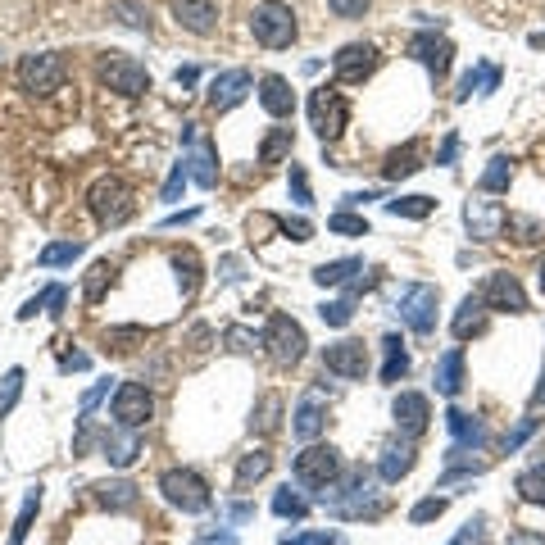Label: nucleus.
I'll use <instances>...</instances> for the list:
<instances>
[{
    "mask_svg": "<svg viewBox=\"0 0 545 545\" xmlns=\"http://www.w3.org/2000/svg\"><path fill=\"white\" fill-rule=\"evenodd\" d=\"M87 205H91V214H96L100 228H123V223L137 214L132 187L123 178H114V173H109V178H100V182H91Z\"/></svg>",
    "mask_w": 545,
    "mask_h": 545,
    "instance_id": "obj_1",
    "label": "nucleus"
},
{
    "mask_svg": "<svg viewBox=\"0 0 545 545\" xmlns=\"http://www.w3.org/2000/svg\"><path fill=\"white\" fill-rule=\"evenodd\" d=\"M250 32H255V41L264 50H287L291 41L300 37L296 10L282 5V0H264V5H255V14H250Z\"/></svg>",
    "mask_w": 545,
    "mask_h": 545,
    "instance_id": "obj_2",
    "label": "nucleus"
},
{
    "mask_svg": "<svg viewBox=\"0 0 545 545\" xmlns=\"http://www.w3.org/2000/svg\"><path fill=\"white\" fill-rule=\"evenodd\" d=\"M259 337H264L268 359H273L278 368H291V364H300V359H305V346H309V341H305V327H300L291 314H273Z\"/></svg>",
    "mask_w": 545,
    "mask_h": 545,
    "instance_id": "obj_3",
    "label": "nucleus"
},
{
    "mask_svg": "<svg viewBox=\"0 0 545 545\" xmlns=\"http://www.w3.org/2000/svg\"><path fill=\"white\" fill-rule=\"evenodd\" d=\"M159 491H164V500H169L173 509H182V514H205V509L214 505L205 477L191 473V468H169V473H159Z\"/></svg>",
    "mask_w": 545,
    "mask_h": 545,
    "instance_id": "obj_4",
    "label": "nucleus"
},
{
    "mask_svg": "<svg viewBox=\"0 0 545 545\" xmlns=\"http://www.w3.org/2000/svg\"><path fill=\"white\" fill-rule=\"evenodd\" d=\"M291 473H296L300 486H314L318 496H323L327 486H332V482L341 477V450H337V446H318V441H309V446L296 455Z\"/></svg>",
    "mask_w": 545,
    "mask_h": 545,
    "instance_id": "obj_5",
    "label": "nucleus"
},
{
    "mask_svg": "<svg viewBox=\"0 0 545 545\" xmlns=\"http://www.w3.org/2000/svg\"><path fill=\"white\" fill-rule=\"evenodd\" d=\"M346 123H350V105L337 87H318L314 96H309V128L318 132L323 146L327 141H337L341 132H346Z\"/></svg>",
    "mask_w": 545,
    "mask_h": 545,
    "instance_id": "obj_6",
    "label": "nucleus"
},
{
    "mask_svg": "<svg viewBox=\"0 0 545 545\" xmlns=\"http://www.w3.org/2000/svg\"><path fill=\"white\" fill-rule=\"evenodd\" d=\"M64 73H69V64H64L60 50H37V55H23L19 60V82H23V91H32V96L60 91Z\"/></svg>",
    "mask_w": 545,
    "mask_h": 545,
    "instance_id": "obj_7",
    "label": "nucleus"
},
{
    "mask_svg": "<svg viewBox=\"0 0 545 545\" xmlns=\"http://www.w3.org/2000/svg\"><path fill=\"white\" fill-rule=\"evenodd\" d=\"M436 305H441V291L427 287V282H409V287L400 291L396 314H400V323H405L409 332L427 337V332L436 327Z\"/></svg>",
    "mask_w": 545,
    "mask_h": 545,
    "instance_id": "obj_8",
    "label": "nucleus"
},
{
    "mask_svg": "<svg viewBox=\"0 0 545 545\" xmlns=\"http://www.w3.org/2000/svg\"><path fill=\"white\" fill-rule=\"evenodd\" d=\"M100 82L119 96H146L150 91V73L146 64H137L132 55H105L100 60Z\"/></svg>",
    "mask_w": 545,
    "mask_h": 545,
    "instance_id": "obj_9",
    "label": "nucleus"
},
{
    "mask_svg": "<svg viewBox=\"0 0 545 545\" xmlns=\"http://www.w3.org/2000/svg\"><path fill=\"white\" fill-rule=\"evenodd\" d=\"M109 414H114V423L119 427H146L150 418H155V396H150L141 382H123V387L114 391Z\"/></svg>",
    "mask_w": 545,
    "mask_h": 545,
    "instance_id": "obj_10",
    "label": "nucleus"
},
{
    "mask_svg": "<svg viewBox=\"0 0 545 545\" xmlns=\"http://www.w3.org/2000/svg\"><path fill=\"white\" fill-rule=\"evenodd\" d=\"M373 69H377L373 41H350V46H341L337 55H332V73H337V82H346V87H359Z\"/></svg>",
    "mask_w": 545,
    "mask_h": 545,
    "instance_id": "obj_11",
    "label": "nucleus"
},
{
    "mask_svg": "<svg viewBox=\"0 0 545 545\" xmlns=\"http://www.w3.org/2000/svg\"><path fill=\"white\" fill-rule=\"evenodd\" d=\"M477 296H482L486 309H500V314H527V291H523V282H518L514 273H491Z\"/></svg>",
    "mask_w": 545,
    "mask_h": 545,
    "instance_id": "obj_12",
    "label": "nucleus"
},
{
    "mask_svg": "<svg viewBox=\"0 0 545 545\" xmlns=\"http://www.w3.org/2000/svg\"><path fill=\"white\" fill-rule=\"evenodd\" d=\"M323 368L327 373H337V377H346V382H359V377L368 373V346L364 341H355V337L332 341V346L323 350Z\"/></svg>",
    "mask_w": 545,
    "mask_h": 545,
    "instance_id": "obj_13",
    "label": "nucleus"
},
{
    "mask_svg": "<svg viewBox=\"0 0 545 545\" xmlns=\"http://www.w3.org/2000/svg\"><path fill=\"white\" fill-rule=\"evenodd\" d=\"M409 55H414V60L423 64L427 73H432V82H441L450 73L455 46H450L446 37H436V32H418V37H409Z\"/></svg>",
    "mask_w": 545,
    "mask_h": 545,
    "instance_id": "obj_14",
    "label": "nucleus"
},
{
    "mask_svg": "<svg viewBox=\"0 0 545 545\" xmlns=\"http://www.w3.org/2000/svg\"><path fill=\"white\" fill-rule=\"evenodd\" d=\"M391 418H396L405 441H418V436L427 432V423H432V405H427V396H418V391H400V396L391 400Z\"/></svg>",
    "mask_w": 545,
    "mask_h": 545,
    "instance_id": "obj_15",
    "label": "nucleus"
},
{
    "mask_svg": "<svg viewBox=\"0 0 545 545\" xmlns=\"http://www.w3.org/2000/svg\"><path fill=\"white\" fill-rule=\"evenodd\" d=\"M505 223H509V214L496 200H468L464 205V228L473 241H496L505 232Z\"/></svg>",
    "mask_w": 545,
    "mask_h": 545,
    "instance_id": "obj_16",
    "label": "nucleus"
},
{
    "mask_svg": "<svg viewBox=\"0 0 545 545\" xmlns=\"http://www.w3.org/2000/svg\"><path fill=\"white\" fill-rule=\"evenodd\" d=\"M255 91V78H250L246 69H223L214 82H209V109L214 114H223V109H232V105H241V100Z\"/></svg>",
    "mask_w": 545,
    "mask_h": 545,
    "instance_id": "obj_17",
    "label": "nucleus"
},
{
    "mask_svg": "<svg viewBox=\"0 0 545 545\" xmlns=\"http://www.w3.org/2000/svg\"><path fill=\"white\" fill-rule=\"evenodd\" d=\"M173 19H178V28L209 37L218 28V5L214 0H173Z\"/></svg>",
    "mask_w": 545,
    "mask_h": 545,
    "instance_id": "obj_18",
    "label": "nucleus"
},
{
    "mask_svg": "<svg viewBox=\"0 0 545 545\" xmlns=\"http://www.w3.org/2000/svg\"><path fill=\"white\" fill-rule=\"evenodd\" d=\"M418 464V450L414 441H387L382 446V459H377V477L382 482H400V477H409Z\"/></svg>",
    "mask_w": 545,
    "mask_h": 545,
    "instance_id": "obj_19",
    "label": "nucleus"
},
{
    "mask_svg": "<svg viewBox=\"0 0 545 545\" xmlns=\"http://www.w3.org/2000/svg\"><path fill=\"white\" fill-rule=\"evenodd\" d=\"M446 427H450V436H455L450 455H464V450L486 446V423H482V418H473V414H464V409H450Z\"/></svg>",
    "mask_w": 545,
    "mask_h": 545,
    "instance_id": "obj_20",
    "label": "nucleus"
},
{
    "mask_svg": "<svg viewBox=\"0 0 545 545\" xmlns=\"http://www.w3.org/2000/svg\"><path fill=\"white\" fill-rule=\"evenodd\" d=\"M259 105H264L273 119H291V114H296V91H291L287 78L268 73V78L259 82Z\"/></svg>",
    "mask_w": 545,
    "mask_h": 545,
    "instance_id": "obj_21",
    "label": "nucleus"
},
{
    "mask_svg": "<svg viewBox=\"0 0 545 545\" xmlns=\"http://www.w3.org/2000/svg\"><path fill=\"white\" fill-rule=\"evenodd\" d=\"M323 423H327V409H323V400H318V391H309L296 405V414H291V432H296L300 441H318Z\"/></svg>",
    "mask_w": 545,
    "mask_h": 545,
    "instance_id": "obj_22",
    "label": "nucleus"
},
{
    "mask_svg": "<svg viewBox=\"0 0 545 545\" xmlns=\"http://www.w3.org/2000/svg\"><path fill=\"white\" fill-rule=\"evenodd\" d=\"M141 455V436L137 427H119V432H105V459L114 468H132Z\"/></svg>",
    "mask_w": 545,
    "mask_h": 545,
    "instance_id": "obj_23",
    "label": "nucleus"
},
{
    "mask_svg": "<svg viewBox=\"0 0 545 545\" xmlns=\"http://www.w3.org/2000/svg\"><path fill=\"white\" fill-rule=\"evenodd\" d=\"M432 382H436V391H441V396H459V391H464V350L450 346L446 355L436 359Z\"/></svg>",
    "mask_w": 545,
    "mask_h": 545,
    "instance_id": "obj_24",
    "label": "nucleus"
},
{
    "mask_svg": "<svg viewBox=\"0 0 545 545\" xmlns=\"http://www.w3.org/2000/svg\"><path fill=\"white\" fill-rule=\"evenodd\" d=\"M455 341H468V337H482L486 332V305H482V296H464V305H459V314H455Z\"/></svg>",
    "mask_w": 545,
    "mask_h": 545,
    "instance_id": "obj_25",
    "label": "nucleus"
},
{
    "mask_svg": "<svg viewBox=\"0 0 545 545\" xmlns=\"http://www.w3.org/2000/svg\"><path fill=\"white\" fill-rule=\"evenodd\" d=\"M96 500H100V509H109V514H123V509L137 505V486H132L128 477H114V482H96Z\"/></svg>",
    "mask_w": 545,
    "mask_h": 545,
    "instance_id": "obj_26",
    "label": "nucleus"
},
{
    "mask_svg": "<svg viewBox=\"0 0 545 545\" xmlns=\"http://www.w3.org/2000/svg\"><path fill=\"white\" fill-rule=\"evenodd\" d=\"M182 164H187L191 182H200V187H214V182H218V159H214V146H209V141H196Z\"/></svg>",
    "mask_w": 545,
    "mask_h": 545,
    "instance_id": "obj_27",
    "label": "nucleus"
},
{
    "mask_svg": "<svg viewBox=\"0 0 545 545\" xmlns=\"http://www.w3.org/2000/svg\"><path fill=\"white\" fill-rule=\"evenodd\" d=\"M364 273V259H332V264H318L314 268V282L318 287H346Z\"/></svg>",
    "mask_w": 545,
    "mask_h": 545,
    "instance_id": "obj_28",
    "label": "nucleus"
},
{
    "mask_svg": "<svg viewBox=\"0 0 545 545\" xmlns=\"http://www.w3.org/2000/svg\"><path fill=\"white\" fill-rule=\"evenodd\" d=\"M418 169H423V146H418V141H405V146L391 150L387 164H382L387 178H409V173H418Z\"/></svg>",
    "mask_w": 545,
    "mask_h": 545,
    "instance_id": "obj_29",
    "label": "nucleus"
},
{
    "mask_svg": "<svg viewBox=\"0 0 545 545\" xmlns=\"http://www.w3.org/2000/svg\"><path fill=\"white\" fill-rule=\"evenodd\" d=\"M496 87H500V69H496V64H477V69H468L464 78H459L455 100H468L473 91H496Z\"/></svg>",
    "mask_w": 545,
    "mask_h": 545,
    "instance_id": "obj_30",
    "label": "nucleus"
},
{
    "mask_svg": "<svg viewBox=\"0 0 545 545\" xmlns=\"http://www.w3.org/2000/svg\"><path fill=\"white\" fill-rule=\"evenodd\" d=\"M268 468H273V455H268V450H250L237 464V491H250L255 482H264Z\"/></svg>",
    "mask_w": 545,
    "mask_h": 545,
    "instance_id": "obj_31",
    "label": "nucleus"
},
{
    "mask_svg": "<svg viewBox=\"0 0 545 545\" xmlns=\"http://www.w3.org/2000/svg\"><path fill=\"white\" fill-rule=\"evenodd\" d=\"M291 146H296V132H291V128H273L264 141H259V164H282V159L291 155Z\"/></svg>",
    "mask_w": 545,
    "mask_h": 545,
    "instance_id": "obj_32",
    "label": "nucleus"
},
{
    "mask_svg": "<svg viewBox=\"0 0 545 545\" xmlns=\"http://www.w3.org/2000/svg\"><path fill=\"white\" fill-rule=\"evenodd\" d=\"M382 355H387V364H382V382H400V377L409 373V350L400 337H382Z\"/></svg>",
    "mask_w": 545,
    "mask_h": 545,
    "instance_id": "obj_33",
    "label": "nucleus"
},
{
    "mask_svg": "<svg viewBox=\"0 0 545 545\" xmlns=\"http://www.w3.org/2000/svg\"><path fill=\"white\" fill-rule=\"evenodd\" d=\"M37 509H41V486H32L28 496H23V509H19V518H14L10 545H23V541H28V532H32V518H37Z\"/></svg>",
    "mask_w": 545,
    "mask_h": 545,
    "instance_id": "obj_34",
    "label": "nucleus"
},
{
    "mask_svg": "<svg viewBox=\"0 0 545 545\" xmlns=\"http://www.w3.org/2000/svg\"><path fill=\"white\" fill-rule=\"evenodd\" d=\"M173 268H178L182 296H196V287H200V259H196V250H178V255H173Z\"/></svg>",
    "mask_w": 545,
    "mask_h": 545,
    "instance_id": "obj_35",
    "label": "nucleus"
},
{
    "mask_svg": "<svg viewBox=\"0 0 545 545\" xmlns=\"http://www.w3.org/2000/svg\"><path fill=\"white\" fill-rule=\"evenodd\" d=\"M518 496L527 500V505H545V464L527 468V473H518Z\"/></svg>",
    "mask_w": 545,
    "mask_h": 545,
    "instance_id": "obj_36",
    "label": "nucleus"
},
{
    "mask_svg": "<svg viewBox=\"0 0 545 545\" xmlns=\"http://www.w3.org/2000/svg\"><path fill=\"white\" fill-rule=\"evenodd\" d=\"M278 418H282V400L278 396H264L255 409V418H250V432L268 436V432H278Z\"/></svg>",
    "mask_w": 545,
    "mask_h": 545,
    "instance_id": "obj_37",
    "label": "nucleus"
},
{
    "mask_svg": "<svg viewBox=\"0 0 545 545\" xmlns=\"http://www.w3.org/2000/svg\"><path fill=\"white\" fill-rule=\"evenodd\" d=\"M273 514H278V518H291V523H300V518L309 514V500L296 496L291 486H282L278 496H273Z\"/></svg>",
    "mask_w": 545,
    "mask_h": 545,
    "instance_id": "obj_38",
    "label": "nucleus"
},
{
    "mask_svg": "<svg viewBox=\"0 0 545 545\" xmlns=\"http://www.w3.org/2000/svg\"><path fill=\"white\" fill-rule=\"evenodd\" d=\"M318 318H323L327 327H346L350 318H355V296H341V300H323V305H318Z\"/></svg>",
    "mask_w": 545,
    "mask_h": 545,
    "instance_id": "obj_39",
    "label": "nucleus"
},
{
    "mask_svg": "<svg viewBox=\"0 0 545 545\" xmlns=\"http://www.w3.org/2000/svg\"><path fill=\"white\" fill-rule=\"evenodd\" d=\"M327 232H337V237H368V218H364V214H346V209H337V214L327 218Z\"/></svg>",
    "mask_w": 545,
    "mask_h": 545,
    "instance_id": "obj_40",
    "label": "nucleus"
},
{
    "mask_svg": "<svg viewBox=\"0 0 545 545\" xmlns=\"http://www.w3.org/2000/svg\"><path fill=\"white\" fill-rule=\"evenodd\" d=\"M64 296H69V291H64V287H46V291H41V296H32L28 305L19 309V318H32V314H41V309H46V314H60Z\"/></svg>",
    "mask_w": 545,
    "mask_h": 545,
    "instance_id": "obj_41",
    "label": "nucleus"
},
{
    "mask_svg": "<svg viewBox=\"0 0 545 545\" xmlns=\"http://www.w3.org/2000/svg\"><path fill=\"white\" fill-rule=\"evenodd\" d=\"M387 209L396 218H427L436 209V200L432 196H400V200H387Z\"/></svg>",
    "mask_w": 545,
    "mask_h": 545,
    "instance_id": "obj_42",
    "label": "nucleus"
},
{
    "mask_svg": "<svg viewBox=\"0 0 545 545\" xmlns=\"http://www.w3.org/2000/svg\"><path fill=\"white\" fill-rule=\"evenodd\" d=\"M509 178H514V164L505 155H496L482 173V191H509Z\"/></svg>",
    "mask_w": 545,
    "mask_h": 545,
    "instance_id": "obj_43",
    "label": "nucleus"
},
{
    "mask_svg": "<svg viewBox=\"0 0 545 545\" xmlns=\"http://www.w3.org/2000/svg\"><path fill=\"white\" fill-rule=\"evenodd\" d=\"M19 396H23V368H10V373L0 377V418L19 405Z\"/></svg>",
    "mask_w": 545,
    "mask_h": 545,
    "instance_id": "obj_44",
    "label": "nucleus"
},
{
    "mask_svg": "<svg viewBox=\"0 0 545 545\" xmlns=\"http://www.w3.org/2000/svg\"><path fill=\"white\" fill-rule=\"evenodd\" d=\"M78 255H82V241H55V246H46L37 259L46 268H60V264H73Z\"/></svg>",
    "mask_w": 545,
    "mask_h": 545,
    "instance_id": "obj_45",
    "label": "nucleus"
},
{
    "mask_svg": "<svg viewBox=\"0 0 545 545\" xmlns=\"http://www.w3.org/2000/svg\"><path fill=\"white\" fill-rule=\"evenodd\" d=\"M109 282H114V264H96V268H91V273H87V287H82V296H87L91 305H96V300L105 296V287H109Z\"/></svg>",
    "mask_w": 545,
    "mask_h": 545,
    "instance_id": "obj_46",
    "label": "nucleus"
},
{
    "mask_svg": "<svg viewBox=\"0 0 545 545\" xmlns=\"http://www.w3.org/2000/svg\"><path fill=\"white\" fill-rule=\"evenodd\" d=\"M223 341H228V350H241V355H250V350L264 346V337H255L250 327H228V332H223Z\"/></svg>",
    "mask_w": 545,
    "mask_h": 545,
    "instance_id": "obj_47",
    "label": "nucleus"
},
{
    "mask_svg": "<svg viewBox=\"0 0 545 545\" xmlns=\"http://www.w3.org/2000/svg\"><path fill=\"white\" fill-rule=\"evenodd\" d=\"M278 545H337V532H332V527H318V532H291V536H282Z\"/></svg>",
    "mask_w": 545,
    "mask_h": 545,
    "instance_id": "obj_48",
    "label": "nucleus"
},
{
    "mask_svg": "<svg viewBox=\"0 0 545 545\" xmlns=\"http://www.w3.org/2000/svg\"><path fill=\"white\" fill-rule=\"evenodd\" d=\"M287 191H291V200H296V205H314V196H309V178H305V169H300V164H291Z\"/></svg>",
    "mask_w": 545,
    "mask_h": 545,
    "instance_id": "obj_49",
    "label": "nucleus"
},
{
    "mask_svg": "<svg viewBox=\"0 0 545 545\" xmlns=\"http://www.w3.org/2000/svg\"><path fill=\"white\" fill-rule=\"evenodd\" d=\"M446 514V500H418L414 509H409V523H432V518Z\"/></svg>",
    "mask_w": 545,
    "mask_h": 545,
    "instance_id": "obj_50",
    "label": "nucleus"
},
{
    "mask_svg": "<svg viewBox=\"0 0 545 545\" xmlns=\"http://www.w3.org/2000/svg\"><path fill=\"white\" fill-rule=\"evenodd\" d=\"M187 164H173V173H169V182H164V205H173V200L182 196V187H187Z\"/></svg>",
    "mask_w": 545,
    "mask_h": 545,
    "instance_id": "obj_51",
    "label": "nucleus"
},
{
    "mask_svg": "<svg viewBox=\"0 0 545 545\" xmlns=\"http://www.w3.org/2000/svg\"><path fill=\"white\" fill-rule=\"evenodd\" d=\"M327 5H332V14H341V19H364V10L373 0H327Z\"/></svg>",
    "mask_w": 545,
    "mask_h": 545,
    "instance_id": "obj_52",
    "label": "nucleus"
},
{
    "mask_svg": "<svg viewBox=\"0 0 545 545\" xmlns=\"http://www.w3.org/2000/svg\"><path fill=\"white\" fill-rule=\"evenodd\" d=\"M536 427H541V418H536V414H532V418H523V423H518L514 432L505 436V450H518V446H523V441H527V436L536 432Z\"/></svg>",
    "mask_w": 545,
    "mask_h": 545,
    "instance_id": "obj_53",
    "label": "nucleus"
},
{
    "mask_svg": "<svg viewBox=\"0 0 545 545\" xmlns=\"http://www.w3.org/2000/svg\"><path fill=\"white\" fill-rule=\"evenodd\" d=\"M482 536H486V523H482V518H468L464 532H459L450 545H482Z\"/></svg>",
    "mask_w": 545,
    "mask_h": 545,
    "instance_id": "obj_54",
    "label": "nucleus"
},
{
    "mask_svg": "<svg viewBox=\"0 0 545 545\" xmlns=\"http://www.w3.org/2000/svg\"><path fill=\"white\" fill-rule=\"evenodd\" d=\"M282 228H287L291 241H309V237H314V223H305V218H282Z\"/></svg>",
    "mask_w": 545,
    "mask_h": 545,
    "instance_id": "obj_55",
    "label": "nucleus"
},
{
    "mask_svg": "<svg viewBox=\"0 0 545 545\" xmlns=\"http://www.w3.org/2000/svg\"><path fill=\"white\" fill-rule=\"evenodd\" d=\"M105 396H109V382H100V387H91L87 396H82V414H91V409H96Z\"/></svg>",
    "mask_w": 545,
    "mask_h": 545,
    "instance_id": "obj_56",
    "label": "nucleus"
},
{
    "mask_svg": "<svg viewBox=\"0 0 545 545\" xmlns=\"http://www.w3.org/2000/svg\"><path fill=\"white\" fill-rule=\"evenodd\" d=\"M505 545H545V536H536V532H527V527H518V532H509Z\"/></svg>",
    "mask_w": 545,
    "mask_h": 545,
    "instance_id": "obj_57",
    "label": "nucleus"
},
{
    "mask_svg": "<svg viewBox=\"0 0 545 545\" xmlns=\"http://www.w3.org/2000/svg\"><path fill=\"white\" fill-rule=\"evenodd\" d=\"M455 155H459V137H446V146H441L436 164H455Z\"/></svg>",
    "mask_w": 545,
    "mask_h": 545,
    "instance_id": "obj_58",
    "label": "nucleus"
},
{
    "mask_svg": "<svg viewBox=\"0 0 545 545\" xmlns=\"http://www.w3.org/2000/svg\"><path fill=\"white\" fill-rule=\"evenodd\" d=\"M200 545H237L232 532H218V536H200Z\"/></svg>",
    "mask_w": 545,
    "mask_h": 545,
    "instance_id": "obj_59",
    "label": "nucleus"
},
{
    "mask_svg": "<svg viewBox=\"0 0 545 545\" xmlns=\"http://www.w3.org/2000/svg\"><path fill=\"white\" fill-rule=\"evenodd\" d=\"M87 364H91L87 355H69V359H64V373H78V368H87Z\"/></svg>",
    "mask_w": 545,
    "mask_h": 545,
    "instance_id": "obj_60",
    "label": "nucleus"
},
{
    "mask_svg": "<svg viewBox=\"0 0 545 545\" xmlns=\"http://www.w3.org/2000/svg\"><path fill=\"white\" fill-rule=\"evenodd\" d=\"M532 409H545V368H541V387L532 391Z\"/></svg>",
    "mask_w": 545,
    "mask_h": 545,
    "instance_id": "obj_61",
    "label": "nucleus"
},
{
    "mask_svg": "<svg viewBox=\"0 0 545 545\" xmlns=\"http://www.w3.org/2000/svg\"><path fill=\"white\" fill-rule=\"evenodd\" d=\"M196 82V69H178V87H191Z\"/></svg>",
    "mask_w": 545,
    "mask_h": 545,
    "instance_id": "obj_62",
    "label": "nucleus"
},
{
    "mask_svg": "<svg viewBox=\"0 0 545 545\" xmlns=\"http://www.w3.org/2000/svg\"><path fill=\"white\" fill-rule=\"evenodd\" d=\"M541 287H545V268H541Z\"/></svg>",
    "mask_w": 545,
    "mask_h": 545,
    "instance_id": "obj_63",
    "label": "nucleus"
}]
</instances>
